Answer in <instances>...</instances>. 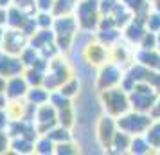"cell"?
<instances>
[{"label":"cell","instance_id":"6da1fadb","mask_svg":"<svg viewBox=\"0 0 160 155\" xmlns=\"http://www.w3.org/2000/svg\"><path fill=\"white\" fill-rule=\"evenodd\" d=\"M102 103H104V110L110 116L124 114L128 108V99L119 89H106V92L102 94Z\"/></svg>","mask_w":160,"mask_h":155},{"label":"cell","instance_id":"7a4b0ae2","mask_svg":"<svg viewBox=\"0 0 160 155\" xmlns=\"http://www.w3.org/2000/svg\"><path fill=\"white\" fill-rule=\"evenodd\" d=\"M117 125L126 133H138L144 132L151 125V119L146 117V116H140V114H130V116H124L122 119H119Z\"/></svg>","mask_w":160,"mask_h":155},{"label":"cell","instance_id":"3957f363","mask_svg":"<svg viewBox=\"0 0 160 155\" xmlns=\"http://www.w3.org/2000/svg\"><path fill=\"white\" fill-rule=\"evenodd\" d=\"M135 94H133V106L137 108V110L144 112V110H149L153 106V89L151 87H148V85H137L135 87Z\"/></svg>","mask_w":160,"mask_h":155},{"label":"cell","instance_id":"277c9868","mask_svg":"<svg viewBox=\"0 0 160 155\" xmlns=\"http://www.w3.org/2000/svg\"><path fill=\"white\" fill-rule=\"evenodd\" d=\"M113 135H115V123L112 121L110 116L101 117V121H99V128H97V137H99V141H101L102 146H106V148L112 146V139H113Z\"/></svg>","mask_w":160,"mask_h":155},{"label":"cell","instance_id":"5b68a950","mask_svg":"<svg viewBox=\"0 0 160 155\" xmlns=\"http://www.w3.org/2000/svg\"><path fill=\"white\" fill-rule=\"evenodd\" d=\"M4 42V49L9 52V54H16L23 49V44H25V36H23L20 31H9L4 34L2 38Z\"/></svg>","mask_w":160,"mask_h":155},{"label":"cell","instance_id":"8992f818","mask_svg":"<svg viewBox=\"0 0 160 155\" xmlns=\"http://www.w3.org/2000/svg\"><path fill=\"white\" fill-rule=\"evenodd\" d=\"M25 90H27V81L23 78H20V76H11L9 81L6 83V94L11 99L22 97L25 94Z\"/></svg>","mask_w":160,"mask_h":155},{"label":"cell","instance_id":"52a82bcc","mask_svg":"<svg viewBox=\"0 0 160 155\" xmlns=\"http://www.w3.org/2000/svg\"><path fill=\"white\" fill-rule=\"evenodd\" d=\"M20 70H22L20 59H15L11 56H0V76H4V78L18 76Z\"/></svg>","mask_w":160,"mask_h":155},{"label":"cell","instance_id":"ba28073f","mask_svg":"<svg viewBox=\"0 0 160 155\" xmlns=\"http://www.w3.org/2000/svg\"><path fill=\"white\" fill-rule=\"evenodd\" d=\"M119 69H117L115 65H106L104 69H102V74L99 76V87H101L102 90L110 89L112 85H115L121 78H119Z\"/></svg>","mask_w":160,"mask_h":155},{"label":"cell","instance_id":"9c48e42d","mask_svg":"<svg viewBox=\"0 0 160 155\" xmlns=\"http://www.w3.org/2000/svg\"><path fill=\"white\" fill-rule=\"evenodd\" d=\"M47 99H49V94L43 89H40V87H36V89H32L29 92V101L34 105H43Z\"/></svg>","mask_w":160,"mask_h":155},{"label":"cell","instance_id":"30bf717a","mask_svg":"<svg viewBox=\"0 0 160 155\" xmlns=\"http://www.w3.org/2000/svg\"><path fill=\"white\" fill-rule=\"evenodd\" d=\"M148 27L155 33V31H160V15H151L148 16Z\"/></svg>","mask_w":160,"mask_h":155},{"label":"cell","instance_id":"8fae6325","mask_svg":"<svg viewBox=\"0 0 160 155\" xmlns=\"http://www.w3.org/2000/svg\"><path fill=\"white\" fill-rule=\"evenodd\" d=\"M38 148V152H42V153H47V152H51V148H52V142L49 137H45L43 142H38L36 146H34V150Z\"/></svg>","mask_w":160,"mask_h":155},{"label":"cell","instance_id":"7c38bea8","mask_svg":"<svg viewBox=\"0 0 160 155\" xmlns=\"http://www.w3.org/2000/svg\"><path fill=\"white\" fill-rule=\"evenodd\" d=\"M6 148H8V139H6V135L0 133V152H4Z\"/></svg>","mask_w":160,"mask_h":155},{"label":"cell","instance_id":"4fadbf2b","mask_svg":"<svg viewBox=\"0 0 160 155\" xmlns=\"http://www.w3.org/2000/svg\"><path fill=\"white\" fill-rule=\"evenodd\" d=\"M153 106H155V110H153V117H158L160 116V101L157 105H153Z\"/></svg>","mask_w":160,"mask_h":155},{"label":"cell","instance_id":"5bb4252c","mask_svg":"<svg viewBox=\"0 0 160 155\" xmlns=\"http://www.w3.org/2000/svg\"><path fill=\"white\" fill-rule=\"evenodd\" d=\"M6 89V80H4V76H0V92Z\"/></svg>","mask_w":160,"mask_h":155},{"label":"cell","instance_id":"9a60e30c","mask_svg":"<svg viewBox=\"0 0 160 155\" xmlns=\"http://www.w3.org/2000/svg\"><path fill=\"white\" fill-rule=\"evenodd\" d=\"M157 45H158V47H160V34H158V36H157Z\"/></svg>","mask_w":160,"mask_h":155}]
</instances>
